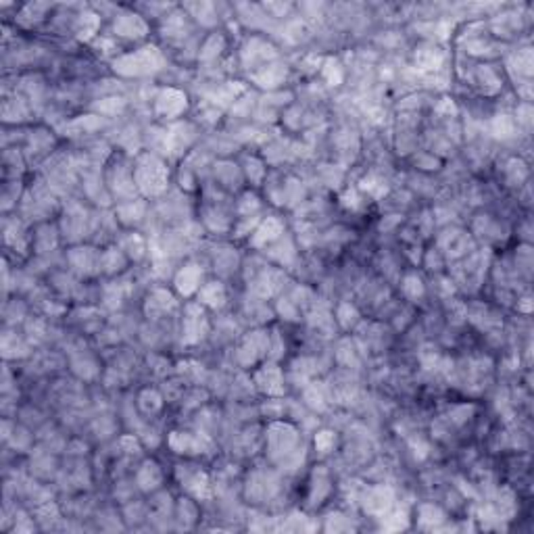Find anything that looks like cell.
<instances>
[{"mask_svg": "<svg viewBox=\"0 0 534 534\" xmlns=\"http://www.w3.org/2000/svg\"><path fill=\"white\" fill-rule=\"evenodd\" d=\"M134 180L138 188L146 194H159L167 184V167L155 155H144L134 172Z\"/></svg>", "mask_w": 534, "mask_h": 534, "instance_id": "6da1fadb", "label": "cell"}, {"mask_svg": "<svg viewBox=\"0 0 534 534\" xmlns=\"http://www.w3.org/2000/svg\"><path fill=\"white\" fill-rule=\"evenodd\" d=\"M163 63L159 50L155 46H144L140 50H134L132 54H125L115 61V71L123 75H146L150 71L159 69Z\"/></svg>", "mask_w": 534, "mask_h": 534, "instance_id": "7a4b0ae2", "label": "cell"}, {"mask_svg": "<svg viewBox=\"0 0 534 534\" xmlns=\"http://www.w3.org/2000/svg\"><path fill=\"white\" fill-rule=\"evenodd\" d=\"M267 440H269V451L274 457H292L294 449L296 446V432L286 426V424H274L269 428V434H267Z\"/></svg>", "mask_w": 534, "mask_h": 534, "instance_id": "3957f363", "label": "cell"}, {"mask_svg": "<svg viewBox=\"0 0 534 534\" xmlns=\"http://www.w3.org/2000/svg\"><path fill=\"white\" fill-rule=\"evenodd\" d=\"M207 332V320L201 307H190L186 309V318H184V340L186 342H196L205 336Z\"/></svg>", "mask_w": 534, "mask_h": 534, "instance_id": "277c9868", "label": "cell"}, {"mask_svg": "<svg viewBox=\"0 0 534 534\" xmlns=\"http://www.w3.org/2000/svg\"><path fill=\"white\" fill-rule=\"evenodd\" d=\"M192 466H182L180 468V480H182V486L186 484V489L194 495V497H207L209 495V478L205 472L201 470H190Z\"/></svg>", "mask_w": 534, "mask_h": 534, "instance_id": "5b68a950", "label": "cell"}, {"mask_svg": "<svg viewBox=\"0 0 534 534\" xmlns=\"http://www.w3.org/2000/svg\"><path fill=\"white\" fill-rule=\"evenodd\" d=\"M184 109H186V96L178 90H165L157 99V111L167 119L178 117Z\"/></svg>", "mask_w": 534, "mask_h": 534, "instance_id": "8992f818", "label": "cell"}, {"mask_svg": "<svg viewBox=\"0 0 534 534\" xmlns=\"http://www.w3.org/2000/svg\"><path fill=\"white\" fill-rule=\"evenodd\" d=\"M363 505H365V511H369V513H384L393 505V491L384 489V486L371 489L369 495H365Z\"/></svg>", "mask_w": 534, "mask_h": 534, "instance_id": "52a82bcc", "label": "cell"}, {"mask_svg": "<svg viewBox=\"0 0 534 534\" xmlns=\"http://www.w3.org/2000/svg\"><path fill=\"white\" fill-rule=\"evenodd\" d=\"M201 278H203V271L198 265H194V263L184 265L176 276V288L182 294H192L201 286Z\"/></svg>", "mask_w": 534, "mask_h": 534, "instance_id": "ba28073f", "label": "cell"}, {"mask_svg": "<svg viewBox=\"0 0 534 534\" xmlns=\"http://www.w3.org/2000/svg\"><path fill=\"white\" fill-rule=\"evenodd\" d=\"M257 384L259 389H263L269 395H278L282 393V373L276 365H265L259 373H257Z\"/></svg>", "mask_w": 534, "mask_h": 534, "instance_id": "9c48e42d", "label": "cell"}, {"mask_svg": "<svg viewBox=\"0 0 534 534\" xmlns=\"http://www.w3.org/2000/svg\"><path fill=\"white\" fill-rule=\"evenodd\" d=\"M225 300V290L219 282H209L198 290V302L209 305V307H221Z\"/></svg>", "mask_w": 534, "mask_h": 534, "instance_id": "30bf717a", "label": "cell"}, {"mask_svg": "<svg viewBox=\"0 0 534 534\" xmlns=\"http://www.w3.org/2000/svg\"><path fill=\"white\" fill-rule=\"evenodd\" d=\"M159 482H161V472H159L157 464L146 462V464L142 466V470L138 472V484H140V489L150 491V489H155Z\"/></svg>", "mask_w": 534, "mask_h": 534, "instance_id": "8fae6325", "label": "cell"}, {"mask_svg": "<svg viewBox=\"0 0 534 534\" xmlns=\"http://www.w3.org/2000/svg\"><path fill=\"white\" fill-rule=\"evenodd\" d=\"M280 232H282L280 221H278V219H267V221L259 227V230L255 232L253 245L261 247V245H265V243H271V240H276V238L280 236Z\"/></svg>", "mask_w": 534, "mask_h": 534, "instance_id": "7c38bea8", "label": "cell"}, {"mask_svg": "<svg viewBox=\"0 0 534 534\" xmlns=\"http://www.w3.org/2000/svg\"><path fill=\"white\" fill-rule=\"evenodd\" d=\"M136 28L144 30V23H142V19L138 15H132V13H123L115 21V32L119 36H134L132 32H136Z\"/></svg>", "mask_w": 534, "mask_h": 534, "instance_id": "4fadbf2b", "label": "cell"}, {"mask_svg": "<svg viewBox=\"0 0 534 534\" xmlns=\"http://www.w3.org/2000/svg\"><path fill=\"white\" fill-rule=\"evenodd\" d=\"M140 407H142L146 413H155V411L161 407V397H159V393H155V391H144V393L140 395Z\"/></svg>", "mask_w": 534, "mask_h": 534, "instance_id": "5bb4252c", "label": "cell"}, {"mask_svg": "<svg viewBox=\"0 0 534 534\" xmlns=\"http://www.w3.org/2000/svg\"><path fill=\"white\" fill-rule=\"evenodd\" d=\"M403 292L409 296V298H418L424 294V284L418 276H407L405 282H403Z\"/></svg>", "mask_w": 534, "mask_h": 534, "instance_id": "9a60e30c", "label": "cell"}, {"mask_svg": "<svg viewBox=\"0 0 534 534\" xmlns=\"http://www.w3.org/2000/svg\"><path fill=\"white\" fill-rule=\"evenodd\" d=\"M345 309H349V305H345V307H340V311H345ZM340 316V314H338ZM357 320V311L355 309H351V322H355ZM340 322L345 324V328H349V316H340Z\"/></svg>", "mask_w": 534, "mask_h": 534, "instance_id": "2e32d148", "label": "cell"}]
</instances>
